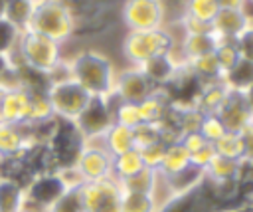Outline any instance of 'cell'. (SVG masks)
<instances>
[{
	"label": "cell",
	"instance_id": "cell-42",
	"mask_svg": "<svg viewBox=\"0 0 253 212\" xmlns=\"http://www.w3.org/2000/svg\"><path fill=\"white\" fill-rule=\"evenodd\" d=\"M8 91V85L0 83V123H2V107H4V95Z\"/></svg>",
	"mask_w": 253,
	"mask_h": 212
},
{
	"label": "cell",
	"instance_id": "cell-44",
	"mask_svg": "<svg viewBox=\"0 0 253 212\" xmlns=\"http://www.w3.org/2000/svg\"><path fill=\"white\" fill-rule=\"evenodd\" d=\"M18 212H36V210H30V208H26V206H24V208H22V210H18Z\"/></svg>",
	"mask_w": 253,
	"mask_h": 212
},
{
	"label": "cell",
	"instance_id": "cell-14",
	"mask_svg": "<svg viewBox=\"0 0 253 212\" xmlns=\"http://www.w3.org/2000/svg\"><path fill=\"white\" fill-rule=\"evenodd\" d=\"M30 109H32V93L24 85L8 87L4 95V107H2V123L10 125H28L30 121Z\"/></svg>",
	"mask_w": 253,
	"mask_h": 212
},
{
	"label": "cell",
	"instance_id": "cell-13",
	"mask_svg": "<svg viewBox=\"0 0 253 212\" xmlns=\"http://www.w3.org/2000/svg\"><path fill=\"white\" fill-rule=\"evenodd\" d=\"M217 117L221 119L225 131H231V133H241L243 129L253 125V115H251L243 95L237 91H229L221 109L217 111Z\"/></svg>",
	"mask_w": 253,
	"mask_h": 212
},
{
	"label": "cell",
	"instance_id": "cell-34",
	"mask_svg": "<svg viewBox=\"0 0 253 212\" xmlns=\"http://www.w3.org/2000/svg\"><path fill=\"white\" fill-rule=\"evenodd\" d=\"M198 133L208 141V143H215L223 133H225V127L221 123V119L217 115H204L200 127H198Z\"/></svg>",
	"mask_w": 253,
	"mask_h": 212
},
{
	"label": "cell",
	"instance_id": "cell-36",
	"mask_svg": "<svg viewBox=\"0 0 253 212\" xmlns=\"http://www.w3.org/2000/svg\"><path fill=\"white\" fill-rule=\"evenodd\" d=\"M156 141H162L160 139V131H158V125L154 123H142L134 129V145L136 149H142V147H148Z\"/></svg>",
	"mask_w": 253,
	"mask_h": 212
},
{
	"label": "cell",
	"instance_id": "cell-35",
	"mask_svg": "<svg viewBox=\"0 0 253 212\" xmlns=\"http://www.w3.org/2000/svg\"><path fill=\"white\" fill-rule=\"evenodd\" d=\"M164 151H166V143L164 141H156V143H152L148 147L138 149V153H140V157L144 160V166L146 168H152V170H156L160 166L162 157H164Z\"/></svg>",
	"mask_w": 253,
	"mask_h": 212
},
{
	"label": "cell",
	"instance_id": "cell-19",
	"mask_svg": "<svg viewBox=\"0 0 253 212\" xmlns=\"http://www.w3.org/2000/svg\"><path fill=\"white\" fill-rule=\"evenodd\" d=\"M166 184H168V190L174 198L178 196H186L190 192H194L202 180H204V170L194 166V164H188L186 168H182L180 172L172 174V176H164Z\"/></svg>",
	"mask_w": 253,
	"mask_h": 212
},
{
	"label": "cell",
	"instance_id": "cell-31",
	"mask_svg": "<svg viewBox=\"0 0 253 212\" xmlns=\"http://www.w3.org/2000/svg\"><path fill=\"white\" fill-rule=\"evenodd\" d=\"M213 55H215V59H217V63H219V67H221L223 73L227 69H231L237 63V59H239L237 48L229 40H219L217 46H215V50H213Z\"/></svg>",
	"mask_w": 253,
	"mask_h": 212
},
{
	"label": "cell",
	"instance_id": "cell-26",
	"mask_svg": "<svg viewBox=\"0 0 253 212\" xmlns=\"http://www.w3.org/2000/svg\"><path fill=\"white\" fill-rule=\"evenodd\" d=\"M219 2L217 0H184L182 2V16H188L192 20H198L206 26L213 22V18L219 12Z\"/></svg>",
	"mask_w": 253,
	"mask_h": 212
},
{
	"label": "cell",
	"instance_id": "cell-18",
	"mask_svg": "<svg viewBox=\"0 0 253 212\" xmlns=\"http://www.w3.org/2000/svg\"><path fill=\"white\" fill-rule=\"evenodd\" d=\"M99 141H101V145L107 149V153L111 157H117V155H123L126 151L136 149V145H134V129H128V127L119 125V123H113Z\"/></svg>",
	"mask_w": 253,
	"mask_h": 212
},
{
	"label": "cell",
	"instance_id": "cell-1",
	"mask_svg": "<svg viewBox=\"0 0 253 212\" xmlns=\"http://www.w3.org/2000/svg\"><path fill=\"white\" fill-rule=\"evenodd\" d=\"M65 61L69 77L75 79L91 97H109L113 93L117 69L105 53L97 50H81Z\"/></svg>",
	"mask_w": 253,
	"mask_h": 212
},
{
	"label": "cell",
	"instance_id": "cell-11",
	"mask_svg": "<svg viewBox=\"0 0 253 212\" xmlns=\"http://www.w3.org/2000/svg\"><path fill=\"white\" fill-rule=\"evenodd\" d=\"M154 85L148 81V77L142 73L140 67L128 65L121 71H117L115 75V85H113V93L117 95V99L125 101V103H142L146 97H150L154 93Z\"/></svg>",
	"mask_w": 253,
	"mask_h": 212
},
{
	"label": "cell",
	"instance_id": "cell-32",
	"mask_svg": "<svg viewBox=\"0 0 253 212\" xmlns=\"http://www.w3.org/2000/svg\"><path fill=\"white\" fill-rule=\"evenodd\" d=\"M20 30L16 26H12L8 20H0V53L6 55H14L16 48H18V40H20Z\"/></svg>",
	"mask_w": 253,
	"mask_h": 212
},
{
	"label": "cell",
	"instance_id": "cell-17",
	"mask_svg": "<svg viewBox=\"0 0 253 212\" xmlns=\"http://www.w3.org/2000/svg\"><path fill=\"white\" fill-rule=\"evenodd\" d=\"M217 42L219 40L210 30V32H202V34H182V38L176 42V46H178L182 57L188 61L192 57H198V55L213 52Z\"/></svg>",
	"mask_w": 253,
	"mask_h": 212
},
{
	"label": "cell",
	"instance_id": "cell-41",
	"mask_svg": "<svg viewBox=\"0 0 253 212\" xmlns=\"http://www.w3.org/2000/svg\"><path fill=\"white\" fill-rule=\"evenodd\" d=\"M221 8H243L245 0H217Z\"/></svg>",
	"mask_w": 253,
	"mask_h": 212
},
{
	"label": "cell",
	"instance_id": "cell-12",
	"mask_svg": "<svg viewBox=\"0 0 253 212\" xmlns=\"http://www.w3.org/2000/svg\"><path fill=\"white\" fill-rule=\"evenodd\" d=\"M38 145L26 125H10L0 123V160H10L22 157Z\"/></svg>",
	"mask_w": 253,
	"mask_h": 212
},
{
	"label": "cell",
	"instance_id": "cell-15",
	"mask_svg": "<svg viewBox=\"0 0 253 212\" xmlns=\"http://www.w3.org/2000/svg\"><path fill=\"white\" fill-rule=\"evenodd\" d=\"M251 20L245 16V12L241 8H219V12L213 18V22L210 24V28L217 40L233 42L245 30V26Z\"/></svg>",
	"mask_w": 253,
	"mask_h": 212
},
{
	"label": "cell",
	"instance_id": "cell-24",
	"mask_svg": "<svg viewBox=\"0 0 253 212\" xmlns=\"http://www.w3.org/2000/svg\"><path fill=\"white\" fill-rule=\"evenodd\" d=\"M142 168H146V166H144V160H142L138 149H132V151H126L123 155L113 157V178L117 182H123L126 178L134 176Z\"/></svg>",
	"mask_w": 253,
	"mask_h": 212
},
{
	"label": "cell",
	"instance_id": "cell-2",
	"mask_svg": "<svg viewBox=\"0 0 253 212\" xmlns=\"http://www.w3.org/2000/svg\"><path fill=\"white\" fill-rule=\"evenodd\" d=\"M28 30L63 46L75 36V14L65 0H38Z\"/></svg>",
	"mask_w": 253,
	"mask_h": 212
},
{
	"label": "cell",
	"instance_id": "cell-37",
	"mask_svg": "<svg viewBox=\"0 0 253 212\" xmlns=\"http://www.w3.org/2000/svg\"><path fill=\"white\" fill-rule=\"evenodd\" d=\"M235 48H237V53L241 59H247V61H253V22H249L245 26V30L233 40Z\"/></svg>",
	"mask_w": 253,
	"mask_h": 212
},
{
	"label": "cell",
	"instance_id": "cell-43",
	"mask_svg": "<svg viewBox=\"0 0 253 212\" xmlns=\"http://www.w3.org/2000/svg\"><path fill=\"white\" fill-rule=\"evenodd\" d=\"M4 10H6V0H0V20L4 18Z\"/></svg>",
	"mask_w": 253,
	"mask_h": 212
},
{
	"label": "cell",
	"instance_id": "cell-8",
	"mask_svg": "<svg viewBox=\"0 0 253 212\" xmlns=\"http://www.w3.org/2000/svg\"><path fill=\"white\" fill-rule=\"evenodd\" d=\"M79 194L83 212H121L123 188L115 178L83 182Z\"/></svg>",
	"mask_w": 253,
	"mask_h": 212
},
{
	"label": "cell",
	"instance_id": "cell-9",
	"mask_svg": "<svg viewBox=\"0 0 253 212\" xmlns=\"http://www.w3.org/2000/svg\"><path fill=\"white\" fill-rule=\"evenodd\" d=\"M73 168L81 176L83 182H97L105 178H113V157L101 145L99 139L85 141Z\"/></svg>",
	"mask_w": 253,
	"mask_h": 212
},
{
	"label": "cell",
	"instance_id": "cell-16",
	"mask_svg": "<svg viewBox=\"0 0 253 212\" xmlns=\"http://www.w3.org/2000/svg\"><path fill=\"white\" fill-rule=\"evenodd\" d=\"M227 95H229V89L223 81L202 83V87L194 99V107L198 111H202L204 115H217V111L221 109Z\"/></svg>",
	"mask_w": 253,
	"mask_h": 212
},
{
	"label": "cell",
	"instance_id": "cell-25",
	"mask_svg": "<svg viewBox=\"0 0 253 212\" xmlns=\"http://www.w3.org/2000/svg\"><path fill=\"white\" fill-rule=\"evenodd\" d=\"M221 81L227 85L229 91L243 93L253 83V61H247V59H241L239 57L237 63L223 73Z\"/></svg>",
	"mask_w": 253,
	"mask_h": 212
},
{
	"label": "cell",
	"instance_id": "cell-27",
	"mask_svg": "<svg viewBox=\"0 0 253 212\" xmlns=\"http://www.w3.org/2000/svg\"><path fill=\"white\" fill-rule=\"evenodd\" d=\"M34 0H6L4 20H8L12 26H16L20 32L28 30L32 14H34Z\"/></svg>",
	"mask_w": 253,
	"mask_h": 212
},
{
	"label": "cell",
	"instance_id": "cell-6",
	"mask_svg": "<svg viewBox=\"0 0 253 212\" xmlns=\"http://www.w3.org/2000/svg\"><path fill=\"white\" fill-rule=\"evenodd\" d=\"M121 22L126 32L158 30L166 26V8L162 0H123Z\"/></svg>",
	"mask_w": 253,
	"mask_h": 212
},
{
	"label": "cell",
	"instance_id": "cell-39",
	"mask_svg": "<svg viewBox=\"0 0 253 212\" xmlns=\"http://www.w3.org/2000/svg\"><path fill=\"white\" fill-rule=\"evenodd\" d=\"M241 139H243V164L245 166H253V125H249L247 129L241 131Z\"/></svg>",
	"mask_w": 253,
	"mask_h": 212
},
{
	"label": "cell",
	"instance_id": "cell-28",
	"mask_svg": "<svg viewBox=\"0 0 253 212\" xmlns=\"http://www.w3.org/2000/svg\"><path fill=\"white\" fill-rule=\"evenodd\" d=\"M213 151L215 155L219 157H227V159H235V160H241L243 162V139H241V133H231V131H225L215 143H213Z\"/></svg>",
	"mask_w": 253,
	"mask_h": 212
},
{
	"label": "cell",
	"instance_id": "cell-29",
	"mask_svg": "<svg viewBox=\"0 0 253 212\" xmlns=\"http://www.w3.org/2000/svg\"><path fill=\"white\" fill-rule=\"evenodd\" d=\"M156 178H158V172L152 170V168H142L140 172H136L134 176L119 182L121 188L125 192H142V194H152L154 186H156Z\"/></svg>",
	"mask_w": 253,
	"mask_h": 212
},
{
	"label": "cell",
	"instance_id": "cell-7",
	"mask_svg": "<svg viewBox=\"0 0 253 212\" xmlns=\"http://www.w3.org/2000/svg\"><path fill=\"white\" fill-rule=\"evenodd\" d=\"M65 190L69 188L61 178L59 170L40 172L32 176L26 184V208L36 212H47Z\"/></svg>",
	"mask_w": 253,
	"mask_h": 212
},
{
	"label": "cell",
	"instance_id": "cell-4",
	"mask_svg": "<svg viewBox=\"0 0 253 212\" xmlns=\"http://www.w3.org/2000/svg\"><path fill=\"white\" fill-rule=\"evenodd\" d=\"M176 46V38L168 26L158 30H144V32H126L123 38V55L128 65H142L144 61L164 55L172 52Z\"/></svg>",
	"mask_w": 253,
	"mask_h": 212
},
{
	"label": "cell",
	"instance_id": "cell-38",
	"mask_svg": "<svg viewBox=\"0 0 253 212\" xmlns=\"http://www.w3.org/2000/svg\"><path fill=\"white\" fill-rule=\"evenodd\" d=\"M180 143L186 147V151L190 153V155H194L196 151H200V149H204L206 145H210L198 131H192V133H186V135H182V139H180Z\"/></svg>",
	"mask_w": 253,
	"mask_h": 212
},
{
	"label": "cell",
	"instance_id": "cell-5",
	"mask_svg": "<svg viewBox=\"0 0 253 212\" xmlns=\"http://www.w3.org/2000/svg\"><path fill=\"white\" fill-rule=\"evenodd\" d=\"M45 95H47L53 117L59 121H71V123L83 113V109L91 101V95L71 77L49 81Z\"/></svg>",
	"mask_w": 253,
	"mask_h": 212
},
{
	"label": "cell",
	"instance_id": "cell-30",
	"mask_svg": "<svg viewBox=\"0 0 253 212\" xmlns=\"http://www.w3.org/2000/svg\"><path fill=\"white\" fill-rule=\"evenodd\" d=\"M121 212H160L152 194L142 192H125L121 198Z\"/></svg>",
	"mask_w": 253,
	"mask_h": 212
},
{
	"label": "cell",
	"instance_id": "cell-23",
	"mask_svg": "<svg viewBox=\"0 0 253 212\" xmlns=\"http://www.w3.org/2000/svg\"><path fill=\"white\" fill-rule=\"evenodd\" d=\"M188 164H190V153L186 151V147L180 141H176V143L166 145L162 162H160V166L156 170L162 176H172V174L180 172L182 168H186Z\"/></svg>",
	"mask_w": 253,
	"mask_h": 212
},
{
	"label": "cell",
	"instance_id": "cell-22",
	"mask_svg": "<svg viewBox=\"0 0 253 212\" xmlns=\"http://www.w3.org/2000/svg\"><path fill=\"white\" fill-rule=\"evenodd\" d=\"M186 67H188L202 83L221 81V77H223V71H221V67H219V63H217L213 52L188 59V61H186Z\"/></svg>",
	"mask_w": 253,
	"mask_h": 212
},
{
	"label": "cell",
	"instance_id": "cell-21",
	"mask_svg": "<svg viewBox=\"0 0 253 212\" xmlns=\"http://www.w3.org/2000/svg\"><path fill=\"white\" fill-rule=\"evenodd\" d=\"M243 170H245V164L241 160L215 155L210 160V164L204 168V176L211 180H237L241 178Z\"/></svg>",
	"mask_w": 253,
	"mask_h": 212
},
{
	"label": "cell",
	"instance_id": "cell-33",
	"mask_svg": "<svg viewBox=\"0 0 253 212\" xmlns=\"http://www.w3.org/2000/svg\"><path fill=\"white\" fill-rule=\"evenodd\" d=\"M47 212H83L79 188H69V190H65V192L51 204V208H49Z\"/></svg>",
	"mask_w": 253,
	"mask_h": 212
},
{
	"label": "cell",
	"instance_id": "cell-20",
	"mask_svg": "<svg viewBox=\"0 0 253 212\" xmlns=\"http://www.w3.org/2000/svg\"><path fill=\"white\" fill-rule=\"evenodd\" d=\"M26 206V186L14 178L0 176V212H18Z\"/></svg>",
	"mask_w": 253,
	"mask_h": 212
},
{
	"label": "cell",
	"instance_id": "cell-40",
	"mask_svg": "<svg viewBox=\"0 0 253 212\" xmlns=\"http://www.w3.org/2000/svg\"><path fill=\"white\" fill-rule=\"evenodd\" d=\"M241 95H243V99H245V103H247V107H249V111H251V115H253V83H251Z\"/></svg>",
	"mask_w": 253,
	"mask_h": 212
},
{
	"label": "cell",
	"instance_id": "cell-10",
	"mask_svg": "<svg viewBox=\"0 0 253 212\" xmlns=\"http://www.w3.org/2000/svg\"><path fill=\"white\" fill-rule=\"evenodd\" d=\"M77 131L85 141H95L105 135V131L115 123L113 117V97H91L83 113L73 121Z\"/></svg>",
	"mask_w": 253,
	"mask_h": 212
},
{
	"label": "cell",
	"instance_id": "cell-3",
	"mask_svg": "<svg viewBox=\"0 0 253 212\" xmlns=\"http://www.w3.org/2000/svg\"><path fill=\"white\" fill-rule=\"evenodd\" d=\"M16 59L36 73L49 75L63 61V46L32 30H24L18 40Z\"/></svg>",
	"mask_w": 253,
	"mask_h": 212
}]
</instances>
